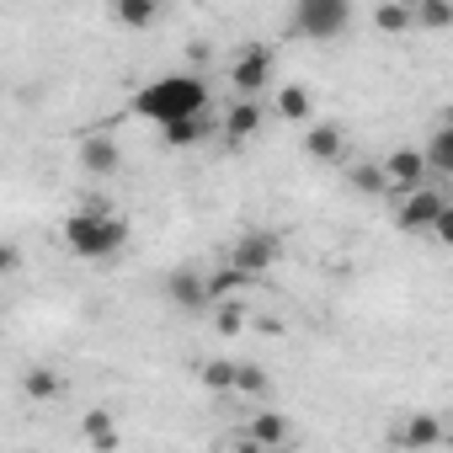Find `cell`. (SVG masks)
Returning <instances> with one entry per match:
<instances>
[{
	"instance_id": "6da1fadb",
	"label": "cell",
	"mask_w": 453,
	"mask_h": 453,
	"mask_svg": "<svg viewBox=\"0 0 453 453\" xmlns=\"http://www.w3.org/2000/svg\"><path fill=\"white\" fill-rule=\"evenodd\" d=\"M134 112H139L144 123L165 128V123H176V118L213 112V96H208V86H203L197 75H160V81H150V86L134 96Z\"/></svg>"
},
{
	"instance_id": "7a4b0ae2",
	"label": "cell",
	"mask_w": 453,
	"mask_h": 453,
	"mask_svg": "<svg viewBox=\"0 0 453 453\" xmlns=\"http://www.w3.org/2000/svg\"><path fill=\"white\" fill-rule=\"evenodd\" d=\"M65 251L81 257V262H107L128 246V219L112 213V208H81L65 219Z\"/></svg>"
},
{
	"instance_id": "3957f363",
	"label": "cell",
	"mask_w": 453,
	"mask_h": 453,
	"mask_svg": "<svg viewBox=\"0 0 453 453\" xmlns=\"http://www.w3.org/2000/svg\"><path fill=\"white\" fill-rule=\"evenodd\" d=\"M352 27V0H294L288 33L299 43H336Z\"/></svg>"
},
{
	"instance_id": "277c9868",
	"label": "cell",
	"mask_w": 453,
	"mask_h": 453,
	"mask_svg": "<svg viewBox=\"0 0 453 453\" xmlns=\"http://www.w3.org/2000/svg\"><path fill=\"white\" fill-rule=\"evenodd\" d=\"M389 203H395V224L405 235H426V224L442 213V203H448V192L442 187H432V181H421V187H405V192H389Z\"/></svg>"
},
{
	"instance_id": "5b68a950",
	"label": "cell",
	"mask_w": 453,
	"mask_h": 453,
	"mask_svg": "<svg viewBox=\"0 0 453 453\" xmlns=\"http://www.w3.org/2000/svg\"><path fill=\"white\" fill-rule=\"evenodd\" d=\"M278 251H283V241H278L273 230H251V235H241V241H235L230 267H241L246 278H267V273L278 267Z\"/></svg>"
},
{
	"instance_id": "8992f818",
	"label": "cell",
	"mask_w": 453,
	"mask_h": 453,
	"mask_svg": "<svg viewBox=\"0 0 453 453\" xmlns=\"http://www.w3.org/2000/svg\"><path fill=\"white\" fill-rule=\"evenodd\" d=\"M230 81H235V91H241V96H257V91L273 81V49H267V43L241 49V54H235V65H230Z\"/></svg>"
},
{
	"instance_id": "52a82bcc",
	"label": "cell",
	"mask_w": 453,
	"mask_h": 453,
	"mask_svg": "<svg viewBox=\"0 0 453 453\" xmlns=\"http://www.w3.org/2000/svg\"><path fill=\"white\" fill-rule=\"evenodd\" d=\"M384 176H389V192L421 187V181H426V160H421V150H411V144L389 150V155H384Z\"/></svg>"
},
{
	"instance_id": "ba28073f",
	"label": "cell",
	"mask_w": 453,
	"mask_h": 453,
	"mask_svg": "<svg viewBox=\"0 0 453 453\" xmlns=\"http://www.w3.org/2000/svg\"><path fill=\"white\" fill-rule=\"evenodd\" d=\"M389 442H395V448H411V453H421V448H437V442H442V421L421 411V416L400 421V426L389 432Z\"/></svg>"
},
{
	"instance_id": "9c48e42d",
	"label": "cell",
	"mask_w": 453,
	"mask_h": 453,
	"mask_svg": "<svg viewBox=\"0 0 453 453\" xmlns=\"http://www.w3.org/2000/svg\"><path fill=\"white\" fill-rule=\"evenodd\" d=\"M262 118H267V107H262L257 96H241L230 112H224V139H230V144H246V139L262 128Z\"/></svg>"
},
{
	"instance_id": "30bf717a",
	"label": "cell",
	"mask_w": 453,
	"mask_h": 453,
	"mask_svg": "<svg viewBox=\"0 0 453 453\" xmlns=\"http://www.w3.org/2000/svg\"><path fill=\"white\" fill-rule=\"evenodd\" d=\"M81 165H86L91 176H112V171L123 165V150H118V139H112V134H91V139L81 144Z\"/></svg>"
},
{
	"instance_id": "8fae6325",
	"label": "cell",
	"mask_w": 453,
	"mask_h": 453,
	"mask_svg": "<svg viewBox=\"0 0 453 453\" xmlns=\"http://www.w3.org/2000/svg\"><path fill=\"white\" fill-rule=\"evenodd\" d=\"M294 432H288V421L278 416V411H262V416H251V426L241 432V448H283Z\"/></svg>"
},
{
	"instance_id": "7c38bea8",
	"label": "cell",
	"mask_w": 453,
	"mask_h": 453,
	"mask_svg": "<svg viewBox=\"0 0 453 453\" xmlns=\"http://www.w3.org/2000/svg\"><path fill=\"white\" fill-rule=\"evenodd\" d=\"M208 134H213V112H192V118H176V123L160 128V139H165L171 150H192V144H203Z\"/></svg>"
},
{
	"instance_id": "4fadbf2b",
	"label": "cell",
	"mask_w": 453,
	"mask_h": 453,
	"mask_svg": "<svg viewBox=\"0 0 453 453\" xmlns=\"http://www.w3.org/2000/svg\"><path fill=\"white\" fill-rule=\"evenodd\" d=\"M342 150H347V139H342L336 123H310V134H304V155L310 160L331 165V160H342Z\"/></svg>"
},
{
	"instance_id": "5bb4252c",
	"label": "cell",
	"mask_w": 453,
	"mask_h": 453,
	"mask_svg": "<svg viewBox=\"0 0 453 453\" xmlns=\"http://www.w3.org/2000/svg\"><path fill=\"white\" fill-rule=\"evenodd\" d=\"M165 294H171V304H176V310H203V304H208L203 278H197L192 267H176V273L165 278Z\"/></svg>"
},
{
	"instance_id": "9a60e30c",
	"label": "cell",
	"mask_w": 453,
	"mask_h": 453,
	"mask_svg": "<svg viewBox=\"0 0 453 453\" xmlns=\"http://www.w3.org/2000/svg\"><path fill=\"white\" fill-rule=\"evenodd\" d=\"M421 160H426V176H453V123H437V134L426 139Z\"/></svg>"
},
{
	"instance_id": "2e32d148",
	"label": "cell",
	"mask_w": 453,
	"mask_h": 453,
	"mask_svg": "<svg viewBox=\"0 0 453 453\" xmlns=\"http://www.w3.org/2000/svg\"><path fill=\"white\" fill-rule=\"evenodd\" d=\"M411 22L421 33H448L453 27V0H411Z\"/></svg>"
},
{
	"instance_id": "e0dca14e",
	"label": "cell",
	"mask_w": 453,
	"mask_h": 453,
	"mask_svg": "<svg viewBox=\"0 0 453 453\" xmlns=\"http://www.w3.org/2000/svg\"><path fill=\"white\" fill-rule=\"evenodd\" d=\"M112 17H118L128 33H144V27H155V17H160V0H112Z\"/></svg>"
},
{
	"instance_id": "ac0fdd59",
	"label": "cell",
	"mask_w": 453,
	"mask_h": 453,
	"mask_svg": "<svg viewBox=\"0 0 453 453\" xmlns=\"http://www.w3.org/2000/svg\"><path fill=\"white\" fill-rule=\"evenodd\" d=\"M273 112H278L283 123H310V112H315V96H310L304 86H283V91H278V102H273Z\"/></svg>"
},
{
	"instance_id": "d6986e66",
	"label": "cell",
	"mask_w": 453,
	"mask_h": 453,
	"mask_svg": "<svg viewBox=\"0 0 453 453\" xmlns=\"http://www.w3.org/2000/svg\"><path fill=\"white\" fill-rule=\"evenodd\" d=\"M373 27L384 33V38H405L416 22H411V0H384V6L373 12Z\"/></svg>"
},
{
	"instance_id": "ffe728a7",
	"label": "cell",
	"mask_w": 453,
	"mask_h": 453,
	"mask_svg": "<svg viewBox=\"0 0 453 453\" xmlns=\"http://www.w3.org/2000/svg\"><path fill=\"white\" fill-rule=\"evenodd\" d=\"M219 310H213V320H219V336H241L246 331V320H251V310H246V299L241 294H224V299H213Z\"/></svg>"
},
{
	"instance_id": "44dd1931",
	"label": "cell",
	"mask_w": 453,
	"mask_h": 453,
	"mask_svg": "<svg viewBox=\"0 0 453 453\" xmlns=\"http://www.w3.org/2000/svg\"><path fill=\"white\" fill-rule=\"evenodd\" d=\"M246 283H251V278H246L241 267H219V273L203 278V294H208V304H213V299H224V294H241Z\"/></svg>"
},
{
	"instance_id": "7402d4cb",
	"label": "cell",
	"mask_w": 453,
	"mask_h": 453,
	"mask_svg": "<svg viewBox=\"0 0 453 453\" xmlns=\"http://www.w3.org/2000/svg\"><path fill=\"white\" fill-rule=\"evenodd\" d=\"M267 389H273V379H267L262 363H235V389H230V395H251V400H257V395H267Z\"/></svg>"
},
{
	"instance_id": "603a6c76",
	"label": "cell",
	"mask_w": 453,
	"mask_h": 453,
	"mask_svg": "<svg viewBox=\"0 0 453 453\" xmlns=\"http://www.w3.org/2000/svg\"><path fill=\"white\" fill-rule=\"evenodd\" d=\"M81 432H86V442H91V448H118V426H112V416H107V411H86Z\"/></svg>"
},
{
	"instance_id": "cb8c5ba5",
	"label": "cell",
	"mask_w": 453,
	"mask_h": 453,
	"mask_svg": "<svg viewBox=\"0 0 453 453\" xmlns=\"http://www.w3.org/2000/svg\"><path fill=\"white\" fill-rule=\"evenodd\" d=\"M203 389H213V395H230L235 389V363L230 357H213V363H203Z\"/></svg>"
},
{
	"instance_id": "d4e9b609",
	"label": "cell",
	"mask_w": 453,
	"mask_h": 453,
	"mask_svg": "<svg viewBox=\"0 0 453 453\" xmlns=\"http://www.w3.org/2000/svg\"><path fill=\"white\" fill-rule=\"evenodd\" d=\"M352 187L368 192V197H389V176H384V165H352Z\"/></svg>"
},
{
	"instance_id": "484cf974",
	"label": "cell",
	"mask_w": 453,
	"mask_h": 453,
	"mask_svg": "<svg viewBox=\"0 0 453 453\" xmlns=\"http://www.w3.org/2000/svg\"><path fill=\"white\" fill-rule=\"evenodd\" d=\"M22 389H27V400H54L59 395V373L54 368H27Z\"/></svg>"
},
{
	"instance_id": "4316f807",
	"label": "cell",
	"mask_w": 453,
	"mask_h": 453,
	"mask_svg": "<svg viewBox=\"0 0 453 453\" xmlns=\"http://www.w3.org/2000/svg\"><path fill=\"white\" fill-rule=\"evenodd\" d=\"M426 235H437V246H453V208L442 203V213L426 224Z\"/></svg>"
},
{
	"instance_id": "83f0119b",
	"label": "cell",
	"mask_w": 453,
	"mask_h": 453,
	"mask_svg": "<svg viewBox=\"0 0 453 453\" xmlns=\"http://www.w3.org/2000/svg\"><path fill=\"white\" fill-rule=\"evenodd\" d=\"M17 262H22V257H17V246H12V241H0V278L17 273Z\"/></svg>"
}]
</instances>
